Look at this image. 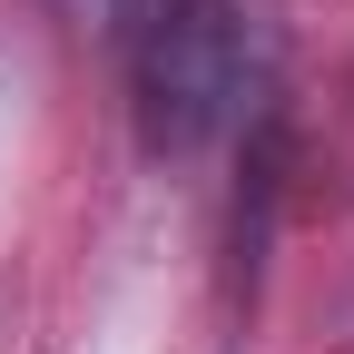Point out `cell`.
I'll return each instance as SVG.
<instances>
[{"instance_id":"cell-1","label":"cell","mask_w":354,"mask_h":354,"mask_svg":"<svg viewBox=\"0 0 354 354\" xmlns=\"http://www.w3.org/2000/svg\"><path fill=\"white\" fill-rule=\"evenodd\" d=\"M246 99V10L236 0H167V10L128 39V109H138L148 158H197L227 138Z\"/></svg>"},{"instance_id":"cell-2","label":"cell","mask_w":354,"mask_h":354,"mask_svg":"<svg viewBox=\"0 0 354 354\" xmlns=\"http://www.w3.org/2000/svg\"><path fill=\"white\" fill-rule=\"evenodd\" d=\"M50 10L69 20V30H99V39H138L167 0H50Z\"/></svg>"}]
</instances>
